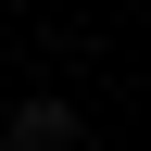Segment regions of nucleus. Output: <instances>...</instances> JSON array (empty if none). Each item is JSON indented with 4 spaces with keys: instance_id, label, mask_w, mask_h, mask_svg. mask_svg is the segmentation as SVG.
<instances>
[{
    "instance_id": "obj_1",
    "label": "nucleus",
    "mask_w": 151,
    "mask_h": 151,
    "mask_svg": "<svg viewBox=\"0 0 151 151\" xmlns=\"http://www.w3.org/2000/svg\"><path fill=\"white\" fill-rule=\"evenodd\" d=\"M0 151H76V101H25Z\"/></svg>"
}]
</instances>
